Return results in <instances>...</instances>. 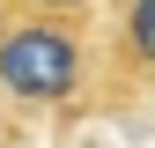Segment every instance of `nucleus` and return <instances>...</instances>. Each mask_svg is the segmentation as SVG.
I'll return each mask as SVG.
<instances>
[{
    "label": "nucleus",
    "instance_id": "1",
    "mask_svg": "<svg viewBox=\"0 0 155 148\" xmlns=\"http://www.w3.org/2000/svg\"><path fill=\"white\" fill-rule=\"evenodd\" d=\"M104 89L96 15L0 8V104L8 111H89Z\"/></svg>",
    "mask_w": 155,
    "mask_h": 148
},
{
    "label": "nucleus",
    "instance_id": "2",
    "mask_svg": "<svg viewBox=\"0 0 155 148\" xmlns=\"http://www.w3.org/2000/svg\"><path fill=\"white\" fill-rule=\"evenodd\" d=\"M155 96V0H104V89L96 104Z\"/></svg>",
    "mask_w": 155,
    "mask_h": 148
},
{
    "label": "nucleus",
    "instance_id": "3",
    "mask_svg": "<svg viewBox=\"0 0 155 148\" xmlns=\"http://www.w3.org/2000/svg\"><path fill=\"white\" fill-rule=\"evenodd\" d=\"M0 8H30V15H96L104 0H0Z\"/></svg>",
    "mask_w": 155,
    "mask_h": 148
}]
</instances>
